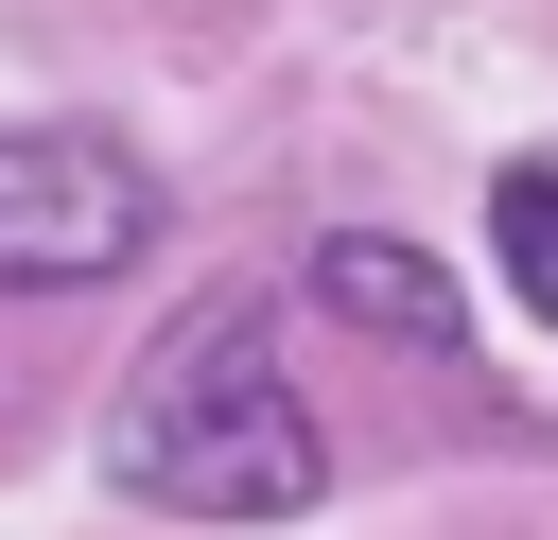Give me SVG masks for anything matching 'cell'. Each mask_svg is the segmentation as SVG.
Here are the masks:
<instances>
[{"mask_svg":"<svg viewBox=\"0 0 558 540\" xmlns=\"http://www.w3.org/2000/svg\"><path fill=\"white\" fill-rule=\"evenodd\" d=\"M157 244V174L87 122H0V296H52V279H122Z\"/></svg>","mask_w":558,"mask_h":540,"instance_id":"obj_2","label":"cell"},{"mask_svg":"<svg viewBox=\"0 0 558 540\" xmlns=\"http://www.w3.org/2000/svg\"><path fill=\"white\" fill-rule=\"evenodd\" d=\"M105 488H122V505H174V523H296V505L331 488L314 401H296V366H279V331H262L244 296L174 314V331L122 366V401H105Z\"/></svg>","mask_w":558,"mask_h":540,"instance_id":"obj_1","label":"cell"},{"mask_svg":"<svg viewBox=\"0 0 558 540\" xmlns=\"http://www.w3.org/2000/svg\"><path fill=\"white\" fill-rule=\"evenodd\" d=\"M488 261H506V296L558 331V157H523V174L488 192Z\"/></svg>","mask_w":558,"mask_h":540,"instance_id":"obj_4","label":"cell"},{"mask_svg":"<svg viewBox=\"0 0 558 540\" xmlns=\"http://www.w3.org/2000/svg\"><path fill=\"white\" fill-rule=\"evenodd\" d=\"M331 314H366V331H401V348H453V279L418 261V244H384V226H331Z\"/></svg>","mask_w":558,"mask_h":540,"instance_id":"obj_3","label":"cell"}]
</instances>
